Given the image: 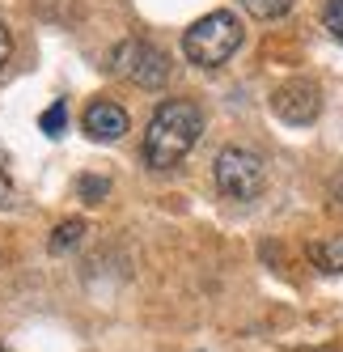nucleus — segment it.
Masks as SVG:
<instances>
[{
	"instance_id": "nucleus-10",
	"label": "nucleus",
	"mask_w": 343,
	"mask_h": 352,
	"mask_svg": "<svg viewBox=\"0 0 343 352\" xmlns=\"http://www.w3.org/2000/svg\"><path fill=\"white\" fill-rule=\"evenodd\" d=\"M77 195L85 199V204H97V199L110 195V179H97V174H81L77 179Z\"/></svg>"
},
{
	"instance_id": "nucleus-12",
	"label": "nucleus",
	"mask_w": 343,
	"mask_h": 352,
	"mask_svg": "<svg viewBox=\"0 0 343 352\" xmlns=\"http://www.w3.org/2000/svg\"><path fill=\"white\" fill-rule=\"evenodd\" d=\"M327 30L343 43V0H327Z\"/></svg>"
},
{
	"instance_id": "nucleus-2",
	"label": "nucleus",
	"mask_w": 343,
	"mask_h": 352,
	"mask_svg": "<svg viewBox=\"0 0 343 352\" xmlns=\"http://www.w3.org/2000/svg\"><path fill=\"white\" fill-rule=\"evenodd\" d=\"M241 38H246L241 17L229 13V9H216V13H204L200 21H191V30L182 34V52L200 68H220L237 56Z\"/></svg>"
},
{
	"instance_id": "nucleus-8",
	"label": "nucleus",
	"mask_w": 343,
	"mask_h": 352,
	"mask_svg": "<svg viewBox=\"0 0 343 352\" xmlns=\"http://www.w3.org/2000/svg\"><path fill=\"white\" fill-rule=\"evenodd\" d=\"M81 238H85V221L72 217V221H60V225H56L51 238H47V246H51V255H64V250H72Z\"/></svg>"
},
{
	"instance_id": "nucleus-16",
	"label": "nucleus",
	"mask_w": 343,
	"mask_h": 352,
	"mask_svg": "<svg viewBox=\"0 0 343 352\" xmlns=\"http://www.w3.org/2000/svg\"><path fill=\"white\" fill-rule=\"evenodd\" d=\"M0 352H5V348H0Z\"/></svg>"
},
{
	"instance_id": "nucleus-5",
	"label": "nucleus",
	"mask_w": 343,
	"mask_h": 352,
	"mask_svg": "<svg viewBox=\"0 0 343 352\" xmlns=\"http://www.w3.org/2000/svg\"><path fill=\"white\" fill-rule=\"evenodd\" d=\"M272 111H276L280 123L305 128V123H314L318 111H322V89H318V81H309V77H292V81L272 89Z\"/></svg>"
},
{
	"instance_id": "nucleus-7",
	"label": "nucleus",
	"mask_w": 343,
	"mask_h": 352,
	"mask_svg": "<svg viewBox=\"0 0 343 352\" xmlns=\"http://www.w3.org/2000/svg\"><path fill=\"white\" fill-rule=\"evenodd\" d=\"M309 263L327 276H343V234H331L322 242H309Z\"/></svg>"
},
{
	"instance_id": "nucleus-1",
	"label": "nucleus",
	"mask_w": 343,
	"mask_h": 352,
	"mask_svg": "<svg viewBox=\"0 0 343 352\" xmlns=\"http://www.w3.org/2000/svg\"><path fill=\"white\" fill-rule=\"evenodd\" d=\"M204 136V111L191 98H165L144 128V162L153 170H174Z\"/></svg>"
},
{
	"instance_id": "nucleus-6",
	"label": "nucleus",
	"mask_w": 343,
	"mask_h": 352,
	"mask_svg": "<svg viewBox=\"0 0 343 352\" xmlns=\"http://www.w3.org/2000/svg\"><path fill=\"white\" fill-rule=\"evenodd\" d=\"M128 128H132L128 111L119 107V102H110V98H97V102H89V107H85V136H89V140L110 144V140L123 136Z\"/></svg>"
},
{
	"instance_id": "nucleus-9",
	"label": "nucleus",
	"mask_w": 343,
	"mask_h": 352,
	"mask_svg": "<svg viewBox=\"0 0 343 352\" xmlns=\"http://www.w3.org/2000/svg\"><path fill=\"white\" fill-rule=\"evenodd\" d=\"M241 9H246L250 17L272 21V17H284V13L292 9V0H241Z\"/></svg>"
},
{
	"instance_id": "nucleus-4",
	"label": "nucleus",
	"mask_w": 343,
	"mask_h": 352,
	"mask_svg": "<svg viewBox=\"0 0 343 352\" xmlns=\"http://www.w3.org/2000/svg\"><path fill=\"white\" fill-rule=\"evenodd\" d=\"M110 72L115 77H128L140 89H161L169 81V72H174V64H169V56L161 47L144 43V38H123L110 52Z\"/></svg>"
},
{
	"instance_id": "nucleus-14",
	"label": "nucleus",
	"mask_w": 343,
	"mask_h": 352,
	"mask_svg": "<svg viewBox=\"0 0 343 352\" xmlns=\"http://www.w3.org/2000/svg\"><path fill=\"white\" fill-rule=\"evenodd\" d=\"M9 52H13V38H9V30H5V21H0V68L9 64Z\"/></svg>"
},
{
	"instance_id": "nucleus-15",
	"label": "nucleus",
	"mask_w": 343,
	"mask_h": 352,
	"mask_svg": "<svg viewBox=\"0 0 343 352\" xmlns=\"http://www.w3.org/2000/svg\"><path fill=\"white\" fill-rule=\"evenodd\" d=\"M9 204H13V183L0 174V208H9Z\"/></svg>"
},
{
	"instance_id": "nucleus-11",
	"label": "nucleus",
	"mask_w": 343,
	"mask_h": 352,
	"mask_svg": "<svg viewBox=\"0 0 343 352\" xmlns=\"http://www.w3.org/2000/svg\"><path fill=\"white\" fill-rule=\"evenodd\" d=\"M64 123H68V107H64V102H56V107H47V111H43L38 128H43L47 136H60V132H64Z\"/></svg>"
},
{
	"instance_id": "nucleus-3",
	"label": "nucleus",
	"mask_w": 343,
	"mask_h": 352,
	"mask_svg": "<svg viewBox=\"0 0 343 352\" xmlns=\"http://www.w3.org/2000/svg\"><path fill=\"white\" fill-rule=\"evenodd\" d=\"M212 179H216V191L225 199H259L263 187H267V170H263V157L255 148H241V144H229L220 148L216 162H212Z\"/></svg>"
},
{
	"instance_id": "nucleus-13",
	"label": "nucleus",
	"mask_w": 343,
	"mask_h": 352,
	"mask_svg": "<svg viewBox=\"0 0 343 352\" xmlns=\"http://www.w3.org/2000/svg\"><path fill=\"white\" fill-rule=\"evenodd\" d=\"M331 212L343 217V170L335 174V183H331Z\"/></svg>"
}]
</instances>
